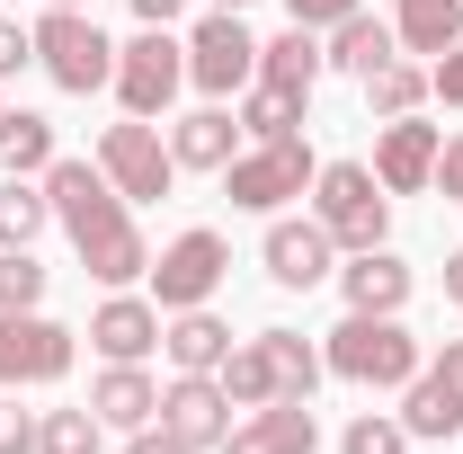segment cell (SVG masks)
Listing matches in <instances>:
<instances>
[{
    "instance_id": "b9f144b4",
    "label": "cell",
    "mask_w": 463,
    "mask_h": 454,
    "mask_svg": "<svg viewBox=\"0 0 463 454\" xmlns=\"http://www.w3.org/2000/svg\"><path fill=\"white\" fill-rule=\"evenodd\" d=\"M214 9H250V0H214Z\"/></svg>"
},
{
    "instance_id": "ba28073f",
    "label": "cell",
    "mask_w": 463,
    "mask_h": 454,
    "mask_svg": "<svg viewBox=\"0 0 463 454\" xmlns=\"http://www.w3.org/2000/svg\"><path fill=\"white\" fill-rule=\"evenodd\" d=\"M232 277V250H223V232H178L170 250L152 259V303L161 312H196V303H214V285Z\"/></svg>"
},
{
    "instance_id": "e575fe53",
    "label": "cell",
    "mask_w": 463,
    "mask_h": 454,
    "mask_svg": "<svg viewBox=\"0 0 463 454\" xmlns=\"http://www.w3.org/2000/svg\"><path fill=\"white\" fill-rule=\"evenodd\" d=\"M0 454H36V410H18V393L0 401Z\"/></svg>"
},
{
    "instance_id": "603a6c76",
    "label": "cell",
    "mask_w": 463,
    "mask_h": 454,
    "mask_svg": "<svg viewBox=\"0 0 463 454\" xmlns=\"http://www.w3.org/2000/svg\"><path fill=\"white\" fill-rule=\"evenodd\" d=\"M0 170H9V178H45V170H54V116L0 108Z\"/></svg>"
},
{
    "instance_id": "e0dca14e",
    "label": "cell",
    "mask_w": 463,
    "mask_h": 454,
    "mask_svg": "<svg viewBox=\"0 0 463 454\" xmlns=\"http://www.w3.org/2000/svg\"><path fill=\"white\" fill-rule=\"evenodd\" d=\"M410 259H392V250H347V268H339V294H347V312H402L410 303Z\"/></svg>"
},
{
    "instance_id": "ab89813d",
    "label": "cell",
    "mask_w": 463,
    "mask_h": 454,
    "mask_svg": "<svg viewBox=\"0 0 463 454\" xmlns=\"http://www.w3.org/2000/svg\"><path fill=\"white\" fill-rule=\"evenodd\" d=\"M446 303H455V312H463V250H455V259H446Z\"/></svg>"
},
{
    "instance_id": "ac0fdd59",
    "label": "cell",
    "mask_w": 463,
    "mask_h": 454,
    "mask_svg": "<svg viewBox=\"0 0 463 454\" xmlns=\"http://www.w3.org/2000/svg\"><path fill=\"white\" fill-rule=\"evenodd\" d=\"M161 356H170L178 374H214L232 356V321L205 312V303H196V312H170V321H161Z\"/></svg>"
},
{
    "instance_id": "8d00e7d4",
    "label": "cell",
    "mask_w": 463,
    "mask_h": 454,
    "mask_svg": "<svg viewBox=\"0 0 463 454\" xmlns=\"http://www.w3.org/2000/svg\"><path fill=\"white\" fill-rule=\"evenodd\" d=\"M125 454H196V446H187V437H170V428L152 419V428H134V437H125Z\"/></svg>"
},
{
    "instance_id": "52a82bcc",
    "label": "cell",
    "mask_w": 463,
    "mask_h": 454,
    "mask_svg": "<svg viewBox=\"0 0 463 454\" xmlns=\"http://www.w3.org/2000/svg\"><path fill=\"white\" fill-rule=\"evenodd\" d=\"M116 99H125V116H161L187 90V45H178L170 27H143L134 45H116Z\"/></svg>"
},
{
    "instance_id": "9c48e42d",
    "label": "cell",
    "mask_w": 463,
    "mask_h": 454,
    "mask_svg": "<svg viewBox=\"0 0 463 454\" xmlns=\"http://www.w3.org/2000/svg\"><path fill=\"white\" fill-rule=\"evenodd\" d=\"M71 374V330L45 312H0V393H36Z\"/></svg>"
},
{
    "instance_id": "83f0119b",
    "label": "cell",
    "mask_w": 463,
    "mask_h": 454,
    "mask_svg": "<svg viewBox=\"0 0 463 454\" xmlns=\"http://www.w3.org/2000/svg\"><path fill=\"white\" fill-rule=\"evenodd\" d=\"M232 116H241V134H250V143H277V134H294V125H303V99H286V90H268V80H250Z\"/></svg>"
},
{
    "instance_id": "ffe728a7",
    "label": "cell",
    "mask_w": 463,
    "mask_h": 454,
    "mask_svg": "<svg viewBox=\"0 0 463 454\" xmlns=\"http://www.w3.org/2000/svg\"><path fill=\"white\" fill-rule=\"evenodd\" d=\"M90 410H99V428H125V437H134V428L161 419V383H152L143 365H108V374L90 383Z\"/></svg>"
},
{
    "instance_id": "4316f807",
    "label": "cell",
    "mask_w": 463,
    "mask_h": 454,
    "mask_svg": "<svg viewBox=\"0 0 463 454\" xmlns=\"http://www.w3.org/2000/svg\"><path fill=\"white\" fill-rule=\"evenodd\" d=\"M419 99H428V62H374L365 71V108L374 116H419Z\"/></svg>"
},
{
    "instance_id": "9a60e30c",
    "label": "cell",
    "mask_w": 463,
    "mask_h": 454,
    "mask_svg": "<svg viewBox=\"0 0 463 454\" xmlns=\"http://www.w3.org/2000/svg\"><path fill=\"white\" fill-rule=\"evenodd\" d=\"M161 428H170V437H187L196 454L223 446V437H232V393L214 383V374H178L170 393H161Z\"/></svg>"
},
{
    "instance_id": "6da1fadb",
    "label": "cell",
    "mask_w": 463,
    "mask_h": 454,
    "mask_svg": "<svg viewBox=\"0 0 463 454\" xmlns=\"http://www.w3.org/2000/svg\"><path fill=\"white\" fill-rule=\"evenodd\" d=\"M45 196H54V223L71 232L80 268H90L99 285L152 277V250H143V232H134V214H125V196H116V178L99 170V161H62V152H54Z\"/></svg>"
},
{
    "instance_id": "277c9868",
    "label": "cell",
    "mask_w": 463,
    "mask_h": 454,
    "mask_svg": "<svg viewBox=\"0 0 463 454\" xmlns=\"http://www.w3.org/2000/svg\"><path fill=\"white\" fill-rule=\"evenodd\" d=\"M312 178H321L312 143H303V134H277V143H250V152H232L223 196L241 205V214H277L286 196H312Z\"/></svg>"
},
{
    "instance_id": "8fae6325",
    "label": "cell",
    "mask_w": 463,
    "mask_h": 454,
    "mask_svg": "<svg viewBox=\"0 0 463 454\" xmlns=\"http://www.w3.org/2000/svg\"><path fill=\"white\" fill-rule=\"evenodd\" d=\"M437 152H446V125L383 116V134H374V178H383V196H419V187H437Z\"/></svg>"
},
{
    "instance_id": "44dd1931",
    "label": "cell",
    "mask_w": 463,
    "mask_h": 454,
    "mask_svg": "<svg viewBox=\"0 0 463 454\" xmlns=\"http://www.w3.org/2000/svg\"><path fill=\"white\" fill-rule=\"evenodd\" d=\"M330 62H321V36L312 27H286V36H268L259 45V80L268 90H286V99H312V80H321Z\"/></svg>"
},
{
    "instance_id": "3957f363",
    "label": "cell",
    "mask_w": 463,
    "mask_h": 454,
    "mask_svg": "<svg viewBox=\"0 0 463 454\" xmlns=\"http://www.w3.org/2000/svg\"><path fill=\"white\" fill-rule=\"evenodd\" d=\"M312 223L330 232L339 250H383V223H392L383 178L365 170V161H321V178H312Z\"/></svg>"
},
{
    "instance_id": "f35d334b",
    "label": "cell",
    "mask_w": 463,
    "mask_h": 454,
    "mask_svg": "<svg viewBox=\"0 0 463 454\" xmlns=\"http://www.w3.org/2000/svg\"><path fill=\"white\" fill-rule=\"evenodd\" d=\"M178 9H187V0H134V18H143V27H170Z\"/></svg>"
},
{
    "instance_id": "484cf974",
    "label": "cell",
    "mask_w": 463,
    "mask_h": 454,
    "mask_svg": "<svg viewBox=\"0 0 463 454\" xmlns=\"http://www.w3.org/2000/svg\"><path fill=\"white\" fill-rule=\"evenodd\" d=\"M54 223V196L45 178H9L0 187V250H36V232Z\"/></svg>"
},
{
    "instance_id": "d590c367",
    "label": "cell",
    "mask_w": 463,
    "mask_h": 454,
    "mask_svg": "<svg viewBox=\"0 0 463 454\" xmlns=\"http://www.w3.org/2000/svg\"><path fill=\"white\" fill-rule=\"evenodd\" d=\"M27 62H36V27L0 18V80H9V71H27Z\"/></svg>"
},
{
    "instance_id": "4fadbf2b",
    "label": "cell",
    "mask_w": 463,
    "mask_h": 454,
    "mask_svg": "<svg viewBox=\"0 0 463 454\" xmlns=\"http://www.w3.org/2000/svg\"><path fill=\"white\" fill-rule=\"evenodd\" d=\"M259 259H268V277L286 285V294H312L321 277H339V241L312 223H268V241H259Z\"/></svg>"
},
{
    "instance_id": "7402d4cb",
    "label": "cell",
    "mask_w": 463,
    "mask_h": 454,
    "mask_svg": "<svg viewBox=\"0 0 463 454\" xmlns=\"http://www.w3.org/2000/svg\"><path fill=\"white\" fill-rule=\"evenodd\" d=\"M392 45H402V36H392L383 18H365V9H347L339 27L321 36V62H330V71H356V80H365L374 62H392Z\"/></svg>"
},
{
    "instance_id": "f546056e",
    "label": "cell",
    "mask_w": 463,
    "mask_h": 454,
    "mask_svg": "<svg viewBox=\"0 0 463 454\" xmlns=\"http://www.w3.org/2000/svg\"><path fill=\"white\" fill-rule=\"evenodd\" d=\"M99 410L80 401V410H36V454H99Z\"/></svg>"
},
{
    "instance_id": "d4e9b609",
    "label": "cell",
    "mask_w": 463,
    "mask_h": 454,
    "mask_svg": "<svg viewBox=\"0 0 463 454\" xmlns=\"http://www.w3.org/2000/svg\"><path fill=\"white\" fill-rule=\"evenodd\" d=\"M392 36H402L410 54H446L463 36V0H402L392 9Z\"/></svg>"
},
{
    "instance_id": "d6986e66",
    "label": "cell",
    "mask_w": 463,
    "mask_h": 454,
    "mask_svg": "<svg viewBox=\"0 0 463 454\" xmlns=\"http://www.w3.org/2000/svg\"><path fill=\"white\" fill-rule=\"evenodd\" d=\"M232 152H241V116L232 108H196L170 125V161L178 170H232Z\"/></svg>"
},
{
    "instance_id": "8992f818",
    "label": "cell",
    "mask_w": 463,
    "mask_h": 454,
    "mask_svg": "<svg viewBox=\"0 0 463 454\" xmlns=\"http://www.w3.org/2000/svg\"><path fill=\"white\" fill-rule=\"evenodd\" d=\"M187 80H196L205 99H241V90L259 80V36L241 27V9H205V18L187 27Z\"/></svg>"
},
{
    "instance_id": "7a4b0ae2",
    "label": "cell",
    "mask_w": 463,
    "mask_h": 454,
    "mask_svg": "<svg viewBox=\"0 0 463 454\" xmlns=\"http://www.w3.org/2000/svg\"><path fill=\"white\" fill-rule=\"evenodd\" d=\"M321 365H330L339 383H365V393H402L428 356H419V339L402 330V312H347L339 330H330V347H321Z\"/></svg>"
},
{
    "instance_id": "7c38bea8",
    "label": "cell",
    "mask_w": 463,
    "mask_h": 454,
    "mask_svg": "<svg viewBox=\"0 0 463 454\" xmlns=\"http://www.w3.org/2000/svg\"><path fill=\"white\" fill-rule=\"evenodd\" d=\"M402 393H410L402 401L410 437H455V428H463V339H446V356H428Z\"/></svg>"
},
{
    "instance_id": "60d3db41",
    "label": "cell",
    "mask_w": 463,
    "mask_h": 454,
    "mask_svg": "<svg viewBox=\"0 0 463 454\" xmlns=\"http://www.w3.org/2000/svg\"><path fill=\"white\" fill-rule=\"evenodd\" d=\"M45 9H90V0H45Z\"/></svg>"
},
{
    "instance_id": "4dcf8cb0",
    "label": "cell",
    "mask_w": 463,
    "mask_h": 454,
    "mask_svg": "<svg viewBox=\"0 0 463 454\" xmlns=\"http://www.w3.org/2000/svg\"><path fill=\"white\" fill-rule=\"evenodd\" d=\"M45 303V268L36 250H0V312H36Z\"/></svg>"
},
{
    "instance_id": "836d02e7",
    "label": "cell",
    "mask_w": 463,
    "mask_h": 454,
    "mask_svg": "<svg viewBox=\"0 0 463 454\" xmlns=\"http://www.w3.org/2000/svg\"><path fill=\"white\" fill-rule=\"evenodd\" d=\"M347 9H365V0H286V18H294V27H312V36H330Z\"/></svg>"
},
{
    "instance_id": "5bb4252c",
    "label": "cell",
    "mask_w": 463,
    "mask_h": 454,
    "mask_svg": "<svg viewBox=\"0 0 463 454\" xmlns=\"http://www.w3.org/2000/svg\"><path fill=\"white\" fill-rule=\"evenodd\" d=\"M161 321H170L161 303H143V294H125V285H116L108 303L90 312V347H99L108 365H143V356L161 347Z\"/></svg>"
},
{
    "instance_id": "74e56055",
    "label": "cell",
    "mask_w": 463,
    "mask_h": 454,
    "mask_svg": "<svg viewBox=\"0 0 463 454\" xmlns=\"http://www.w3.org/2000/svg\"><path fill=\"white\" fill-rule=\"evenodd\" d=\"M437 187L463 205V134H446V152H437Z\"/></svg>"
},
{
    "instance_id": "30bf717a",
    "label": "cell",
    "mask_w": 463,
    "mask_h": 454,
    "mask_svg": "<svg viewBox=\"0 0 463 454\" xmlns=\"http://www.w3.org/2000/svg\"><path fill=\"white\" fill-rule=\"evenodd\" d=\"M99 170L116 178V196H125V205H152V196H170L178 161H170V143L152 134V116H125V125L99 134Z\"/></svg>"
},
{
    "instance_id": "cb8c5ba5",
    "label": "cell",
    "mask_w": 463,
    "mask_h": 454,
    "mask_svg": "<svg viewBox=\"0 0 463 454\" xmlns=\"http://www.w3.org/2000/svg\"><path fill=\"white\" fill-rule=\"evenodd\" d=\"M214 383L232 393V410H268V401H286V383H277V356H268V339H241L214 365Z\"/></svg>"
},
{
    "instance_id": "2e32d148",
    "label": "cell",
    "mask_w": 463,
    "mask_h": 454,
    "mask_svg": "<svg viewBox=\"0 0 463 454\" xmlns=\"http://www.w3.org/2000/svg\"><path fill=\"white\" fill-rule=\"evenodd\" d=\"M312 446H321L312 401H268V410H250V419H241L214 454H312Z\"/></svg>"
},
{
    "instance_id": "d6a6232c",
    "label": "cell",
    "mask_w": 463,
    "mask_h": 454,
    "mask_svg": "<svg viewBox=\"0 0 463 454\" xmlns=\"http://www.w3.org/2000/svg\"><path fill=\"white\" fill-rule=\"evenodd\" d=\"M428 99H446V108H463V36L446 45V54L428 62Z\"/></svg>"
},
{
    "instance_id": "5b68a950",
    "label": "cell",
    "mask_w": 463,
    "mask_h": 454,
    "mask_svg": "<svg viewBox=\"0 0 463 454\" xmlns=\"http://www.w3.org/2000/svg\"><path fill=\"white\" fill-rule=\"evenodd\" d=\"M36 62H45V80L71 90V99H90V90L116 80V45L99 36L90 9H45V18H36Z\"/></svg>"
},
{
    "instance_id": "1f68e13d",
    "label": "cell",
    "mask_w": 463,
    "mask_h": 454,
    "mask_svg": "<svg viewBox=\"0 0 463 454\" xmlns=\"http://www.w3.org/2000/svg\"><path fill=\"white\" fill-rule=\"evenodd\" d=\"M339 454H410V428H402V419H383V410H365V419H347Z\"/></svg>"
},
{
    "instance_id": "f1b7e54d",
    "label": "cell",
    "mask_w": 463,
    "mask_h": 454,
    "mask_svg": "<svg viewBox=\"0 0 463 454\" xmlns=\"http://www.w3.org/2000/svg\"><path fill=\"white\" fill-rule=\"evenodd\" d=\"M259 339H268V356H277V383H286V401H312V383L330 374V365H321V347L303 339V330H259Z\"/></svg>"
}]
</instances>
